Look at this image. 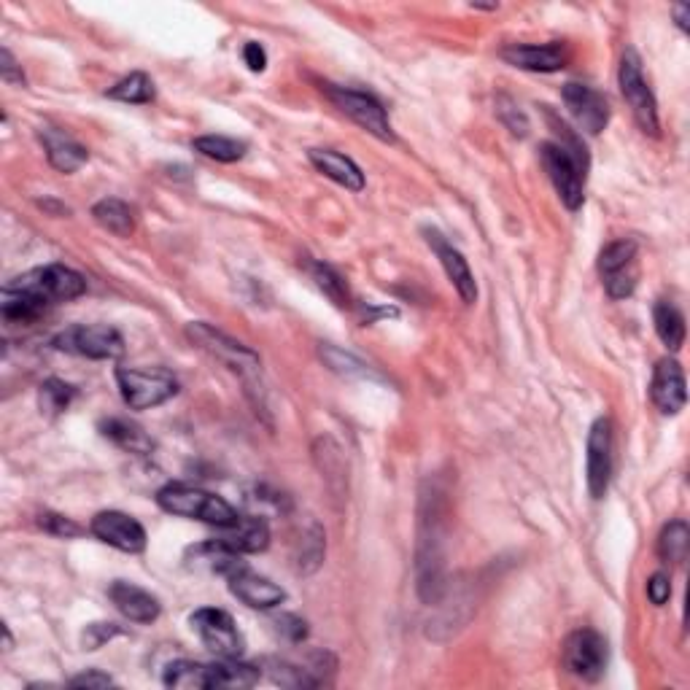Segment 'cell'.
<instances>
[{"label":"cell","mask_w":690,"mask_h":690,"mask_svg":"<svg viewBox=\"0 0 690 690\" xmlns=\"http://www.w3.org/2000/svg\"><path fill=\"white\" fill-rule=\"evenodd\" d=\"M650 399L664 416H677L685 402H688V389H685V372L680 362L674 359H661L655 364L653 381H650Z\"/></svg>","instance_id":"9a60e30c"},{"label":"cell","mask_w":690,"mask_h":690,"mask_svg":"<svg viewBox=\"0 0 690 690\" xmlns=\"http://www.w3.org/2000/svg\"><path fill=\"white\" fill-rule=\"evenodd\" d=\"M561 98L567 103L577 127L588 135H599L610 124V103L602 92H596L593 87L569 81L567 87L561 89Z\"/></svg>","instance_id":"7c38bea8"},{"label":"cell","mask_w":690,"mask_h":690,"mask_svg":"<svg viewBox=\"0 0 690 690\" xmlns=\"http://www.w3.org/2000/svg\"><path fill=\"white\" fill-rule=\"evenodd\" d=\"M607 639L593 629H577L564 639L561 647V661L569 674L580 680H599L607 669Z\"/></svg>","instance_id":"9c48e42d"},{"label":"cell","mask_w":690,"mask_h":690,"mask_svg":"<svg viewBox=\"0 0 690 690\" xmlns=\"http://www.w3.org/2000/svg\"><path fill=\"white\" fill-rule=\"evenodd\" d=\"M52 343L57 351L87 356L98 362H114L124 354V337L108 324H79L60 332Z\"/></svg>","instance_id":"ba28073f"},{"label":"cell","mask_w":690,"mask_h":690,"mask_svg":"<svg viewBox=\"0 0 690 690\" xmlns=\"http://www.w3.org/2000/svg\"><path fill=\"white\" fill-rule=\"evenodd\" d=\"M324 558V531L313 523L310 534L302 537V553H300V572H313L319 567Z\"/></svg>","instance_id":"e575fe53"},{"label":"cell","mask_w":690,"mask_h":690,"mask_svg":"<svg viewBox=\"0 0 690 690\" xmlns=\"http://www.w3.org/2000/svg\"><path fill=\"white\" fill-rule=\"evenodd\" d=\"M321 356H324V362L335 372H340V375H348V378H372L370 364H364L362 359H356V356L351 354H343L340 348H332L329 343L321 345Z\"/></svg>","instance_id":"d6a6232c"},{"label":"cell","mask_w":690,"mask_h":690,"mask_svg":"<svg viewBox=\"0 0 690 690\" xmlns=\"http://www.w3.org/2000/svg\"><path fill=\"white\" fill-rule=\"evenodd\" d=\"M108 98L122 100V103H133V106H143L154 100V81L146 73H130L122 81H116L114 87L106 92Z\"/></svg>","instance_id":"4316f807"},{"label":"cell","mask_w":690,"mask_h":690,"mask_svg":"<svg viewBox=\"0 0 690 690\" xmlns=\"http://www.w3.org/2000/svg\"><path fill=\"white\" fill-rule=\"evenodd\" d=\"M157 505L170 515L178 518H189V521L211 523L216 529L232 526L238 521V510L222 499V496L208 494L203 488L186 486V483H168L157 491Z\"/></svg>","instance_id":"6da1fadb"},{"label":"cell","mask_w":690,"mask_h":690,"mask_svg":"<svg viewBox=\"0 0 690 690\" xmlns=\"http://www.w3.org/2000/svg\"><path fill=\"white\" fill-rule=\"evenodd\" d=\"M243 60H246L248 71L254 73H262L267 68V52L257 41H248V44L243 46Z\"/></svg>","instance_id":"ee69618b"},{"label":"cell","mask_w":690,"mask_h":690,"mask_svg":"<svg viewBox=\"0 0 690 690\" xmlns=\"http://www.w3.org/2000/svg\"><path fill=\"white\" fill-rule=\"evenodd\" d=\"M0 76H3L6 84H17V87L25 84V76H22V71L17 68V60H14V54H11L9 49L0 52Z\"/></svg>","instance_id":"b9f144b4"},{"label":"cell","mask_w":690,"mask_h":690,"mask_svg":"<svg viewBox=\"0 0 690 690\" xmlns=\"http://www.w3.org/2000/svg\"><path fill=\"white\" fill-rule=\"evenodd\" d=\"M637 251V243L629 238L610 243V246L599 254V273H602V278L604 275L618 273V270H626V267L637 265Z\"/></svg>","instance_id":"f546056e"},{"label":"cell","mask_w":690,"mask_h":690,"mask_svg":"<svg viewBox=\"0 0 690 690\" xmlns=\"http://www.w3.org/2000/svg\"><path fill=\"white\" fill-rule=\"evenodd\" d=\"M308 160L313 162V168L332 178L335 184L351 189V192H362L364 189V173L359 170L354 160H348L345 154L332 149H310Z\"/></svg>","instance_id":"44dd1931"},{"label":"cell","mask_w":690,"mask_h":690,"mask_svg":"<svg viewBox=\"0 0 690 690\" xmlns=\"http://www.w3.org/2000/svg\"><path fill=\"white\" fill-rule=\"evenodd\" d=\"M496 111H499V119L510 127V133L521 135V138L529 133V122H526V116L515 108V103H510L507 98H499V108H496Z\"/></svg>","instance_id":"f35d334b"},{"label":"cell","mask_w":690,"mask_h":690,"mask_svg":"<svg viewBox=\"0 0 690 690\" xmlns=\"http://www.w3.org/2000/svg\"><path fill=\"white\" fill-rule=\"evenodd\" d=\"M230 591L235 599L251 607V610H273L278 604L286 602V591L273 580L251 572V569L240 567L238 572L230 575Z\"/></svg>","instance_id":"e0dca14e"},{"label":"cell","mask_w":690,"mask_h":690,"mask_svg":"<svg viewBox=\"0 0 690 690\" xmlns=\"http://www.w3.org/2000/svg\"><path fill=\"white\" fill-rule=\"evenodd\" d=\"M100 432H103V437H108L111 443H116L119 448H124V451L141 453V456H146V453L154 451V443H151L149 434L143 432L141 426H135V424H130V421H124V418H108V421H103V424H100Z\"/></svg>","instance_id":"cb8c5ba5"},{"label":"cell","mask_w":690,"mask_h":690,"mask_svg":"<svg viewBox=\"0 0 690 690\" xmlns=\"http://www.w3.org/2000/svg\"><path fill=\"white\" fill-rule=\"evenodd\" d=\"M38 523H41V529L49 531V534H54V537H79L81 534L79 523H73L71 518H65V515L41 513Z\"/></svg>","instance_id":"74e56055"},{"label":"cell","mask_w":690,"mask_h":690,"mask_svg":"<svg viewBox=\"0 0 690 690\" xmlns=\"http://www.w3.org/2000/svg\"><path fill=\"white\" fill-rule=\"evenodd\" d=\"M674 17H677V25H680L682 30H688L690 9H688V6H685V3H677V6H674Z\"/></svg>","instance_id":"f6af8a7d"},{"label":"cell","mask_w":690,"mask_h":690,"mask_svg":"<svg viewBox=\"0 0 690 690\" xmlns=\"http://www.w3.org/2000/svg\"><path fill=\"white\" fill-rule=\"evenodd\" d=\"M68 685H71V688H111L114 680H111L106 672L92 669V672H84V674H79V677H73Z\"/></svg>","instance_id":"7bdbcfd3"},{"label":"cell","mask_w":690,"mask_h":690,"mask_svg":"<svg viewBox=\"0 0 690 690\" xmlns=\"http://www.w3.org/2000/svg\"><path fill=\"white\" fill-rule=\"evenodd\" d=\"M278 631H281L289 642H302V639L308 637V623L297 618V615H281V618H278Z\"/></svg>","instance_id":"60d3db41"},{"label":"cell","mask_w":690,"mask_h":690,"mask_svg":"<svg viewBox=\"0 0 690 690\" xmlns=\"http://www.w3.org/2000/svg\"><path fill=\"white\" fill-rule=\"evenodd\" d=\"M308 672L310 669H300V666L286 664V661H275V658L267 661V674H270V680L278 682V685H286V688H313V685H319V680L310 677Z\"/></svg>","instance_id":"1f68e13d"},{"label":"cell","mask_w":690,"mask_h":690,"mask_svg":"<svg viewBox=\"0 0 690 690\" xmlns=\"http://www.w3.org/2000/svg\"><path fill=\"white\" fill-rule=\"evenodd\" d=\"M213 688H251L259 682V669L251 664H240L238 658H222L211 664Z\"/></svg>","instance_id":"484cf974"},{"label":"cell","mask_w":690,"mask_h":690,"mask_svg":"<svg viewBox=\"0 0 690 690\" xmlns=\"http://www.w3.org/2000/svg\"><path fill=\"white\" fill-rule=\"evenodd\" d=\"M540 160L545 173H548L550 184L556 186L561 203L567 205L569 211H577L585 200V168H588V162L580 160L577 154H572L556 141L542 143Z\"/></svg>","instance_id":"5b68a950"},{"label":"cell","mask_w":690,"mask_h":690,"mask_svg":"<svg viewBox=\"0 0 690 690\" xmlns=\"http://www.w3.org/2000/svg\"><path fill=\"white\" fill-rule=\"evenodd\" d=\"M73 397H76V389L68 386L65 381H57V378H49V381L41 386V394H38V399H41V410H46V413H62V410H68Z\"/></svg>","instance_id":"836d02e7"},{"label":"cell","mask_w":690,"mask_h":690,"mask_svg":"<svg viewBox=\"0 0 690 690\" xmlns=\"http://www.w3.org/2000/svg\"><path fill=\"white\" fill-rule=\"evenodd\" d=\"M189 623H192L197 637L203 639V645L213 655H219V658H240V653H243V637H240V631L230 612L216 610V607H203V610L192 612Z\"/></svg>","instance_id":"30bf717a"},{"label":"cell","mask_w":690,"mask_h":690,"mask_svg":"<svg viewBox=\"0 0 690 690\" xmlns=\"http://www.w3.org/2000/svg\"><path fill=\"white\" fill-rule=\"evenodd\" d=\"M186 337H189L197 348H203L205 354H211L216 362H222L224 367L238 372L240 378L246 381L248 391H254V378L259 375L262 362H259V356L254 354L248 345L238 343L235 337L224 335V332L213 329L211 324H205V321H192V324H186Z\"/></svg>","instance_id":"7a4b0ae2"},{"label":"cell","mask_w":690,"mask_h":690,"mask_svg":"<svg viewBox=\"0 0 690 690\" xmlns=\"http://www.w3.org/2000/svg\"><path fill=\"white\" fill-rule=\"evenodd\" d=\"M690 545V531L685 521H672L666 523L661 537H658V556L669 561V564H682L685 556H688Z\"/></svg>","instance_id":"83f0119b"},{"label":"cell","mask_w":690,"mask_h":690,"mask_svg":"<svg viewBox=\"0 0 690 690\" xmlns=\"http://www.w3.org/2000/svg\"><path fill=\"white\" fill-rule=\"evenodd\" d=\"M92 219H95L103 230L116 235V238H130L135 230L133 208L127 203H122V200H116V197L100 200V203L92 208Z\"/></svg>","instance_id":"603a6c76"},{"label":"cell","mask_w":690,"mask_h":690,"mask_svg":"<svg viewBox=\"0 0 690 690\" xmlns=\"http://www.w3.org/2000/svg\"><path fill=\"white\" fill-rule=\"evenodd\" d=\"M424 235L429 248H432L434 254H437V259H440V265H443L448 281H451L453 289L459 292L461 302H464V305H475V300H478V284H475V275L469 270L464 254H461L459 248H453L437 230H424Z\"/></svg>","instance_id":"5bb4252c"},{"label":"cell","mask_w":690,"mask_h":690,"mask_svg":"<svg viewBox=\"0 0 690 690\" xmlns=\"http://www.w3.org/2000/svg\"><path fill=\"white\" fill-rule=\"evenodd\" d=\"M165 688L173 690H208L213 688L211 664H197V661H173L162 674Z\"/></svg>","instance_id":"7402d4cb"},{"label":"cell","mask_w":690,"mask_h":690,"mask_svg":"<svg viewBox=\"0 0 690 690\" xmlns=\"http://www.w3.org/2000/svg\"><path fill=\"white\" fill-rule=\"evenodd\" d=\"M38 138L44 143L49 165L54 170H60V173H73V170H79L89 160L87 149L79 141H73L68 133L57 130V127H41Z\"/></svg>","instance_id":"ffe728a7"},{"label":"cell","mask_w":690,"mask_h":690,"mask_svg":"<svg viewBox=\"0 0 690 690\" xmlns=\"http://www.w3.org/2000/svg\"><path fill=\"white\" fill-rule=\"evenodd\" d=\"M324 95L332 100V106L345 114L351 122H356L362 130H367L370 135H375L378 141L394 143V130H391L389 116H386V108L378 98H372L367 92H359V89L337 87V84H324Z\"/></svg>","instance_id":"52a82bcc"},{"label":"cell","mask_w":690,"mask_h":690,"mask_svg":"<svg viewBox=\"0 0 690 690\" xmlns=\"http://www.w3.org/2000/svg\"><path fill=\"white\" fill-rule=\"evenodd\" d=\"M618 84L620 95L629 103L631 114L637 119V124L642 127V133L658 138L661 133V122H658V103H655V95L650 84L642 76V60L634 49H626L623 60H620L618 71Z\"/></svg>","instance_id":"8992f818"},{"label":"cell","mask_w":690,"mask_h":690,"mask_svg":"<svg viewBox=\"0 0 690 690\" xmlns=\"http://www.w3.org/2000/svg\"><path fill=\"white\" fill-rule=\"evenodd\" d=\"M122 399L133 410H151L178 394V381L165 367H122L116 370Z\"/></svg>","instance_id":"3957f363"},{"label":"cell","mask_w":690,"mask_h":690,"mask_svg":"<svg viewBox=\"0 0 690 690\" xmlns=\"http://www.w3.org/2000/svg\"><path fill=\"white\" fill-rule=\"evenodd\" d=\"M653 321L655 332L664 340L666 348L680 351L682 343H685V316L680 313V308L672 302H658L653 310Z\"/></svg>","instance_id":"d4e9b609"},{"label":"cell","mask_w":690,"mask_h":690,"mask_svg":"<svg viewBox=\"0 0 690 690\" xmlns=\"http://www.w3.org/2000/svg\"><path fill=\"white\" fill-rule=\"evenodd\" d=\"M195 151H200L203 157H208V160H216V162H238L246 157V143L243 141H235V138H224V135H203V138H197L195 143Z\"/></svg>","instance_id":"f1b7e54d"},{"label":"cell","mask_w":690,"mask_h":690,"mask_svg":"<svg viewBox=\"0 0 690 690\" xmlns=\"http://www.w3.org/2000/svg\"><path fill=\"white\" fill-rule=\"evenodd\" d=\"M308 273H310V278L316 281V286H319L321 292L327 294L329 300L335 302V305H345V302H348L345 281L335 273V270H332V267L324 265V262H308Z\"/></svg>","instance_id":"4dcf8cb0"},{"label":"cell","mask_w":690,"mask_h":690,"mask_svg":"<svg viewBox=\"0 0 690 690\" xmlns=\"http://www.w3.org/2000/svg\"><path fill=\"white\" fill-rule=\"evenodd\" d=\"M6 289L30 294V297H36L38 302H44L46 308H49L54 302H68L81 297V294L87 292V281H84V275L71 270V267L46 265L19 275L11 284H6Z\"/></svg>","instance_id":"277c9868"},{"label":"cell","mask_w":690,"mask_h":690,"mask_svg":"<svg viewBox=\"0 0 690 690\" xmlns=\"http://www.w3.org/2000/svg\"><path fill=\"white\" fill-rule=\"evenodd\" d=\"M224 534L219 537V545H224L232 553H259L270 545V529H267L265 518H254V515H240L232 526H224Z\"/></svg>","instance_id":"d6986e66"},{"label":"cell","mask_w":690,"mask_h":690,"mask_svg":"<svg viewBox=\"0 0 690 690\" xmlns=\"http://www.w3.org/2000/svg\"><path fill=\"white\" fill-rule=\"evenodd\" d=\"M604 289L610 294L612 300H626L637 289V265L626 267V270H618V273L604 275Z\"/></svg>","instance_id":"d590c367"},{"label":"cell","mask_w":690,"mask_h":690,"mask_svg":"<svg viewBox=\"0 0 690 690\" xmlns=\"http://www.w3.org/2000/svg\"><path fill=\"white\" fill-rule=\"evenodd\" d=\"M612 478V421L596 418L588 432V491L602 499Z\"/></svg>","instance_id":"4fadbf2b"},{"label":"cell","mask_w":690,"mask_h":690,"mask_svg":"<svg viewBox=\"0 0 690 690\" xmlns=\"http://www.w3.org/2000/svg\"><path fill=\"white\" fill-rule=\"evenodd\" d=\"M89 531L106 542L111 548L122 550V553H141L146 548V529L135 521L133 515L119 513V510H103L92 518Z\"/></svg>","instance_id":"8fae6325"},{"label":"cell","mask_w":690,"mask_h":690,"mask_svg":"<svg viewBox=\"0 0 690 690\" xmlns=\"http://www.w3.org/2000/svg\"><path fill=\"white\" fill-rule=\"evenodd\" d=\"M499 57L531 73H556L569 62V52L564 44H510L505 46Z\"/></svg>","instance_id":"2e32d148"},{"label":"cell","mask_w":690,"mask_h":690,"mask_svg":"<svg viewBox=\"0 0 690 690\" xmlns=\"http://www.w3.org/2000/svg\"><path fill=\"white\" fill-rule=\"evenodd\" d=\"M108 599L114 602V607L122 612L124 618L133 620V623H154L162 612L157 596H151L149 591H143L133 583H124V580H116L108 588Z\"/></svg>","instance_id":"ac0fdd59"},{"label":"cell","mask_w":690,"mask_h":690,"mask_svg":"<svg viewBox=\"0 0 690 690\" xmlns=\"http://www.w3.org/2000/svg\"><path fill=\"white\" fill-rule=\"evenodd\" d=\"M119 634H122V629L116 623H92L81 634V645H84V650H98V647L106 645L108 639L119 637Z\"/></svg>","instance_id":"8d00e7d4"},{"label":"cell","mask_w":690,"mask_h":690,"mask_svg":"<svg viewBox=\"0 0 690 690\" xmlns=\"http://www.w3.org/2000/svg\"><path fill=\"white\" fill-rule=\"evenodd\" d=\"M647 599H650L655 607H661V604H666L672 599V583H669V577H666L664 572H658V575H653L647 580Z\"/></svg>","instance_id":"ab89813d"}]
</instances>
